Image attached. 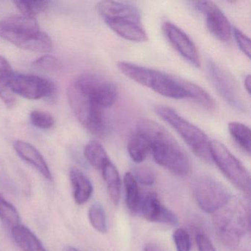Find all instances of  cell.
<instances>
[{"mask_svg":"<svg viewBox=\"0 0 251 251\" xmlns=\"http://www.w3.org/2000/svg\"><path fill=\"white\" fill-rule=\"evenodd\" d=\"M105 24L120 37L135 42H145L148 35L142 23V18L112 19L104 21Z\"/></svg>","mask_w":251,"mask_h":251,"instance_id":"obj_15","label":"cell"},{"mask_svg":"<svg viewBox=\"0 0 251 251\" xmlns=\"http://www.w3.org/2000/svg\"><path fill=\"white\" fill-rule=\"evenodd\" d=\"M143 251H167L161 245L155 243H148L144 247Z\"/></svg>","mask_w":251,"mask_h":251,"instance_id":"obj_36","label":"cell"},{"mask_svg":"<svg viewBox=\"0 0 251 251\" xmlns=\"http://www.w3.org/2000/svg\"><path fill=\"white\" fill-rule=\"evenodd\" d=\"M184 87L189 96V99L193 100L205 109L213 110L215 108V102L211 95L201 86L192 82L185 80Z\"/></svg>","mask_w":251,"mask_h":251,"instance_id":"obj_26","label":"cell"},{"mask_svg":"<svg viewBox=\"0 0 251 251\" xmlns=\"http://www.w3.org/2000/svg\"><path fill=\"white\" fill-rule=\"evenodd\" d=\"M155 113L180 135L191 151L205 162H211L210 140L201 128L188 121L173 108L165 105H158Z\"/></svg>","mask_w":251,"mask_h":251,"instance_id":"obj_5","label":"cell"},{"mask_svg":"<svg viewBox=\"0 0 251 251\" xmlns=\"http://www.w3.org/2000/svg\"><path fill=\"white\" fill-rule=\"evenodd\" d=\"M14 3L23 16L35 18V16L46 11L50 2L48 1H16Z\"/></svg>","mask_w":251,"mask_h":251,"instance_id":"obj_29","label":"cell"},{"mask_svg":"<svg viewBox=\"0 0 251 251\" xmlns=\"http://www.w3.org/2000/svg\"><path fill=\"white\" fill-rule=\"evenodd\" d=\"M14 150L22 159L31 164L47 180H52L50 170L44 158L43 155L31 144L25 141H16Z\"/></svg>","mask_w":251,"mask_h":251,"instance_id":"obj_16","label":"cell"},{"mask_svg":"<svg viewBox=\"0 0 251 251\" xmlns=\"http://www.w3.org/2000/svg\"><path fill=\"white\" fill-rule=\"evenodd\" d=\"M33 67L46 72L56 71L61 67V62L56 57L45 55L33 63Z\"/></svg>","mask_w":251,"mask_h":251,"instance_id":"obj_33","label":"cell"},{"mask_svg":"<svg viewBox=\"0 0 251 251\" xmlns=\"http://www.w3.org/2000/svg\"><path fill=\"white\" fill-rule=\"evenodd\" d=\"M0 220L5 224L14 227L20 224L21 218L17 208L0 195Z\"/></svg>","mask_w":251,"mask_h":251,"instance_id":"obj_28","label":"cell"},{"mask_svg":"<svg viewBox=\"0 0 251 251\" xmlns=\"http://www.w3.org/2000/svg\"><path fill=\"white\" fill-rule=\"evenodd\" d=\"M209 148L211 161L226 178L239 190L249 195L251 176L244 164L220 141H210Z\"/></svg>","mask_w":251,"mask_h":251,"instance_id":"obj_6","label":"cell"},{"mask_svg":"<svg viewBox=\"0 0 251 251\" xmlns=\"http://www.w3.org/2000/svg\"><path fill=\"white\" fill-rule=\"evenodd\" d=\"M73 83L89 100L102 109L112 107L118 98L117 85L100 75L86 73Z\"/></svg>","mask_w":251,"mask_h":251,"instance_id":"obj_8","label":"cell"},{"mask_svg":"<svg viewBox=\"0 0 251 251\" xmlns=\"http://www.w3.org/2000/svg\"><path fill=\"white\" fill-rule=\"evenodd\" d=\"M228 131L238 146L247 153H251V133L250 127L239 122H231L228 125Z\"/></svg>","mask_w":251,"mask_h":251,"instance_id":"obj_25","label":"cell"},{"mask_svg":"<svg viewBox=\"0 0 251 251\" xmlns=\"http://www.w3.org/2000/svg\"><path fill=\"white\" fill-rule=\"evenodd\" d=\"M11 233L16 243L23 251H48L34 233L23 225L12 227Z\"/></svg>","mask_w":251,"mask_h":251,"instance_id":"obj_19","label":"cell"},{"mask_svg":"<svg viewBox=\"0 0 251 251\" xmlns=\"http://www.w3.org/2000/svg\"><path fill=\"white\" fill-rule=\"evenodd\" d=\"M123 181L126 205L131 212H137L141 205L140 193L138 182L133 176V173L130 172H127L125 174Z\"/></svg>","mask_w":251,"mask_h":251,"instance_id":"obj_23","label":"cell"},{"mask_svg":"<svg viewBox=\"0 0 251 251\" xmlns=\"http://www.w3.org/2000/svg\"><path fill=\"white\" fill-rule=\"evenodd\" d=\"M233 34L239 49L248 58H251V39L236 27L233 28Z\"/></svg>","mask_w":251,"mask_h":251,"instance_id":"obj_34","label":"cell"},{"mask_svg":"<svg viewBox=\"0 0 251 251\" xmlns=\"http://www.w3.org/2000/svg\"><path fill=\"white\" fill-rule=\"evenodd\" d=\"M117 67L130 80L152 89L162 96L176 100L189 99L187 92L183 86L184 79L181 77L127 61H119Z\"/></svg>","mask_w":251,"mask_h":251,"instance_id":"obj_3","label":"cell"},{"mask_svg":"<svg viewBox=\"0 0 251 251\" xmlns=\"http://www.w3.org/2000/svg\"><path fill=\"white\" fill-rule=\"evenodd\" d=\"M140 208L142 216L148 221L171 226L178 225V217L172 210L161 203L155 192H151L146 195L141 203Z\"/></svg>","mask_w":251,"mask_h":251,"instance_id":"obj_14","label":"cell"},{"mask_svg":"<svg viewBox=\"0 0 251 251\" xmlns=\"http://www.w3.org/2000/svg\"><path fill=\"white\" fill-rule=\"evenodd\" d=\"M127 148L131 159L138 164L143 162L150 154L148 142L136 132L129 139Z\"/></svg>","mask_w":251,"mask_h":251,"instance_id":"obj_24","label":"cell"},{"mask_svg":"<svg viewBox=\"0 0 251 251\" xmlns=\"http://www.w3.org/2000/svg\"><path fill=\"white\" fill-rule=\"evenodd\" d=\"M195 240H196L198 251H216L212 242L205 233H198Z\"/></svg>","mask_w":251,"mask_h":251,"instance_id":"obj_35","label":"cell"},{"mask_svg":"<svg viewBox=\"0 0 251 251\" xmlns=\"http://www.w3.org/2000/svg\"><path fill=\"white\" fill-rule=\"evenodd\" d=\"M67 94L70 106L80 124L94 136L103 137L106 132L103 109L89 100L73 83L69 86Z\"/></svg>","mask_w":251,"mask_h":251,"instance_id":"obj_7","label":"cell"},{"mask_svg":"<svg viewBox=\"0 0 251 251\" xmlns=\"http://www.w3.org/2000/svg\"><path fill=\"white\" fill-rule=\"evenodd\" d=\"M192 193L198 206L207 214H215L232 198L223 183L209 177L197 179L192 185Z\"/></svg>","mask_w":251,"mask_h":251,"instance_id":"obj_9","label":"cell"},{"mask_svg":"<svg viewBox=\"0 0 251 251\" xmlns=\"http://www.w3.org/2000/svg\"><path fill=\"white\" fill-rule=\"evenodd\" d=\"M214 225L219 239L235 248L250 230V207L245 200L233 199L214 215Z\"/></svg>","mask_w":251,"mask_h":251,"instance_id":"obj_4","label":"cell"},{"mask_svg":"<svg viewBox=\"0 0 251 251\" xmlns=\"http://www.w3.org/2000/svg\"><path fill=\"white\" fill-rule=\"evenodd\" d=\"M133 176L138 183L144 186H152L155 183L156 176L155 172L148 167H138L133 171Z\"/></svg>","mask_w":251,"mask_h":251,"instance_id":"obj_32","label":"cell"},{"mask_svg":"<svg viewBox=\"0 0 251 251\" xmlns=\"http://www.w3.org/2000/svg\"><path fill=\"white\" fill-rule=\"evenodd\" d=\"M97 10L104 21L123 17L142 18L137 8L117 1H101L97 5Z\"/></svg>","mask_w":251,"mask_h":251,"instance_id":"obj_17","label":"cell"},{"mask_svg":"<svg viewBox=\"0 0 251 251\" xmlns=\"http://www.w3.org/2000/svg\"><path fill=\"white\" fill-rule=\"evenodd\" d=\"M102 177L106 186L108 195L113 203L117 205L121 198V178L118 170L111 161L102 169Z\"/></svg>","mask_w":251,"mask_h":251,"instance_id":"obj_21","label":"cell"},{"mask_svg":"<svg viewBox=\"0 0 251 251\" xmlns=\"http://www.w3.org/2000/svg\"><path fill=\"white\" fill-rule=\"evenodd\" d=\"M84 155L88 162L98 170L102 169L111 161L105 148L98 141L92 140L84 148Z\"/></svg>","mask_w":251,"mask_h":251,"instance_id":"obj_22","label":"cell"},{"mask_svg":"<svg viewBox=\"0 0 251 251\" xmlns=\"http://www.w3.org/2000/svg\"><path fill=\"white\" fill-rule=\"evenodd\" d=\"M9 86L14 95L29 100H39L53 95L55 88L48 79L32 75L15 74L11 77Z\"/></svg>","mask_w":251,"mask_h":251,"instance_id":"obj_11","label":"cell"},{"mask_svg":"<svg viewBox=\"0 0 251 251\" xmlns=\"http://www.w3.org/2000/svg\"><path fill=\"white\" fill-rule=\"evenodd\" d=\"M89 222L92 227L101 233L108 231L106 214L103 207L99 202H95L91 205L88 212Z\"/></svg>","mask_w":251,"mask_h":251,"instance_id":"obj_27","label":"cell"},{"mask_svg":"<svg viewBox=\"0 0 251 251\" xmlns=\"http://www.w3.org/2000/svg\"><path fill=\"white\" fill-rule=\"evenodd\" d=\"M192 3L197 11L205 16L206 26L210 33L221 42H230L232 36L231 25L220 8L211 1H197Z\"/></svg>","mask_w":251,"mask_h":251,"instance_id":"obj_12","label":"cell"},{"mask_svg":"<svg viewBox=\"0 0 251 251\" xmlns=\"http://www.w3.org/2000/svg\"><path fill=\"white\" fill-rule=\"evenodd\" d=\"M136 132L146 139L150 154L160 167L180 177L190 173L192 164L189 156L162 126L153 120L142 119L136 124Z\"/></svg>","mask_w":251,"mask_h":251,"instance_id":"obj_1","label":"cell"},{"mask_svg":"<svg viewBox=\"0 0 251 251\" xmlns=\"http://www.w3.org/2000/svg\"><path fill=\"white\" fill-rule=\"evenodd\" d=\"M70 179L76 203L78 205L86 203L93 193L94 188L92 182L81 170L75 167H73L70 170Z\"/></svg>","mask_w":251,"mask_h":251,"instance_id":"obj_18","label":"cell"},{"mask_svg":"<svg viewBox=\"0 0 251 251\" xmlns=\"http://www.w3.org/2000/svg\"><path fill=\"white\" fill-rule=\"evenodd\" d=\"M207 67L210 80L219 95L233 108L243 112L246 111V103L233 76L214 61H209Z\"/></svg>","mask_w":251,"mask_h":251,"instance_id":"obj_10","label":"cell"},{"mask_svg":"<svg viewBox=\"0 0 251 251\" xmlns=\"http://www.w3.org/2000/svg\"><path fill=\"white\" fill-rule=\"evenodd\" d=\"M244 86H245V89H246L247 92L248 94H251V77L250 75L246 76L244 80Z\"/></svg>","mask_w":251,"mask_h":251,"instance_id":"obj_37","label":"cell"},{"mask_svg":"<svg viewBox=\"0 0 251 251\" xmlns=\"http://www.w3.org/2000/svg\"><path fill=\"white\" fill-rule=\"evenodd\" d=\"M64 251H80L76 249L75 248H73V247L71 246H67L64 249Z\"/></svg>","mask_w":251,"mask_h":251,"instance_id":"obj_38","label":"cell"},{"mask_svg":"<svg viewBox=\"0 0 251 251\" xmlns=\"http://www.w3.org/2000/svg\"><path fill=\"white\" fill-rule=\"evenodd\" d=\"M173 241L177 251H190L192 247L189 233L183 227H177L173 232Z\"/></svg>","mask_w":251,"mask_h":251,"instance_id":"obj_31","label":"cell"},{"mask_svg":"<svg viewBox=\"0 0 251 251\" xmlns=\"http://www.w3.org/2000/svg\"><path fill=\"white\" fill-rule=\"evenodd\" d=\"M162 30L170 45L186 61L194 67H201V58L196 46L184 31L170 22L163 23Z\"/></svg>","mask_w":251,"mask_h":251,"instance_id":"obj_13","label":"cell"},{"mask_svg":"<svg viewBox=\"0 0 251 251\" xmlns=\"http://www.w3.org/2000/svg\"><path fill=\"white\" fill-rule=\"evenodd\" d=\"M0 37L21 49L36 52H49L52 41L40 30L33 17L14 16L0 22Z\"/></svg>","mask_w":251,"mask_h":251,"instance_id":"obj_2","label":"cell"},{"mask_svg":"<svg viewBox=\"0 0 251 251\" xmlns=\"http://www.w3.org/2000/svg\"><path fill=\"white\" fill-rule=\"evenodd\" d=\"M30 119L32 124L40 129L51 128L55 123L54 117L50 113L39 110L32 111Z\"/></svg>","mask_w":251,"mask_h":251,"instance_id":"obj_30","label":"cell"},{"mask_svg":"<svg viewBox=\"0 0 251 251\" xmlns=\"http://www.w3.org/2000/svg\"><path fill=\"white\" fill-rule=\"evenodd\" d=\"M14 74L11 64L6 58L0 55V99L8 107H13L16 103V95L9 86Z\"/></svg>","mask_w":251,"mask_h":251,"instance_id":"obj_20","label":"cell"}]
</instances>
